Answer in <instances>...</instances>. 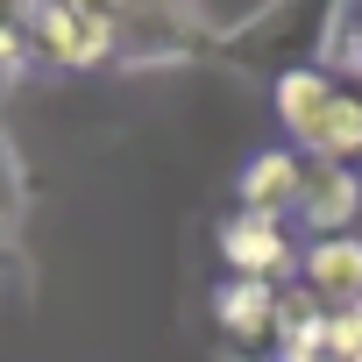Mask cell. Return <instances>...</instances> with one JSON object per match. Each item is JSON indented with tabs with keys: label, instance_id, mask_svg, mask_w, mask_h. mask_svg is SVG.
<instances>
[{
	"label": "cell",
	"instance_id": "9c48e42d",
	"mask_svg": "<svg viewBox=\"0 0 362 362\" xmlns=\"http://www.w3.org/2000/svg\"><path fill=\"white\" fill-rule=\"evenodd\" d=\"M327 362H362V298L327 305Z\"/></svg>",
	"mask_w": 362,
	"mask_h": 362
},
{
	"label": "cell",
	"instance_id": "4fadbf2b",
	"mask_svg": "<svg viewBox=\"0 0 362 362\" xmlns=\"http://www.w3.org/2000/svg\"><path fill=\"white\" fill-rule=\"evenodd\" d=\"M43 0H0V29H29Z\"/></svg>",
	"mask_w": 362,
	"mask_h": 362
},
{
	"label": "cell",
	"instance_id": "7c38bea8",
	"mask_svg": "<svg viewBox=\"0 0 362 362\" xmlns=\"http://www.w3.org/2000/svg\"><path fill=\"white\" fill-rule=\"evenodd\" d=\"M71 8H86V15H100V22H114V29H121V22L135 15V0H71Z\"/></svg>",
	"mask_w": 362,
	"mask_h": 362
},
{
	"label": "cell",
	"instance_id": "ba28073f",
	"mask_svg": "<svg viewBox=\"0 0 362 362\" xmlns=\"http://www.w3.org/2000/svg\"><path fill=\"white\" fill-rule=\"evenodd\" d=\"M327 163H348V156H362V100L355 93H334V107H327V121H320V142H313Z\"/></svg>",
	"mask_w": 362,
	"mask_h": 362
},
{
	"label": "cell",
	"instance_id": "52a82bcc",
	"mask_svg": "<svg viewBox=\"0 0 362 362\" xmlns=\"http://www.w3.org/2000/svg\"><path fill=\"white\" fill-rule=\"evenodd\" d=\"M221 327L235 341H277V291L263 277H242L221 291Z\"/></svg>",
	"mask_w": 362,
	"mask_h": 362
},
{
	"label": "cell",
	"instance_id": "3957f363",
	"mask_svg": "<svg viewBox=\"0 0 362 362\" xmlns=\"http://www.w3.org/2000/svg\"><path fill=\"white\" fill-rule=\"evenodd\" d=\"M221 256L242 270V277H277L284 263H291V242H284V221H270V214H242V221H228L221 228Z\"/></svg>",
	"mask_w": 362,
	"mask_h": 362
},
{
	"label": "cell",
	"instance_id": "5b68a950",
	"mask_svg": "<svg viewBox=\"0 0 362 362\" xmlns=\"http://www.w3.org/2000/svg\"><path fill=\"white\" fill-rule=\"evenodd\" d=\"M305 291L313 298H334V305H355L362 298V242L348 235H327L305 249Z\"/></svg>",
	"mask_w": 362,
	"mask_h": 362
},
{
	"label": "cell",
	"instance_id": "7a4b0ae2",
	"mask_svg": "<svg viewBox=\"0 0 362 362\" xmlns=\"http://www.w3.org/2000/svg\"><path fill=\"white\" fill-rule=\"evenodd\" d=\"M298 214H305V228H313L320 242H327V235H348V221L362 214V177H355L348 163H320V170H305Z\"/></svg>",
	"mask_w": 362,
	"mask_h": 362
},
{
	"label": "cell",
	"instance_id": "5bb4252c",
	"mask_svg": "<svg viewBox=\"0 0 362 362\" xmlns=\"http://www.w3.org/2000/svg\"><path fill=\"white\" fill-rule=\"evenodd\" d=\"M0 86H8V78H0Z\"/></svg>",
	"mask_w": 362,
	"mask_h": 362
},
{
	"label": "cell",
	"instance_id": "6da1fadb",
	"mask_svg": "<svg viewBox=\"0 0 362 362\" xmlns=\"http://www.w3.org/2000/svg\"><path fill=\"white\" fill-rule=\"evenodd\" d=\"M29 43H36L50 64L86 71V64H107V57L121 50V29L100 22V15H86V8H71V0H43L36 22H29Z\"/></svg>",
	"mask_w": 362,
	"mask_h": 362
},
{
	"label": "cell",
	"instance_id": "277c9868",
	"mask_svg": "<svg viewBox=\"0 0 362 362\" xmlns=\"http://www.w3.org/2000/svg\"><path fill=\"white\" fill-rule=\"evenodd\" d=\"M298 192H305V163H298L291 149H270V156H256V163L242 170V206H249V214L284 221V214H298Z\"/></svg>",
	"mask_w": 362,
	"mask_h": 362
},
{
	"label": "cell",
	"instance_id": "30bf717a",
	"mask_svg": "<svg viewBox=\"0 0 362 362\" xmlns=\"http://www.w3.org/2000/svg\"><path fill=\"white\" fill-rule=\"evenodd\" d=\"M199 8V29H214V36H228V29H242V22H256V15H270L277 0H192Z\"/></svg>",
	"mask_w": 362,
	"mask_h": 362
},
{
	"label": "cell",
	"instance_id": "8992f818",
	"mask_svg": "<svg viewBox=\"0 0 362 362\" xmlns=\"http://www.w3.org/2000/svg\"><path fill=\"white\" fill-rule=\"evenodd\" d=\"M327 107H334V78H327V71H284V78H277V121H284L298 142H320Z\"/></svg>",
	"mask_w": 362,
	"mask_h": 362
},
{
	"label": "cell",
	"instance_id": "8fae6325",
	"mask_svg": "<svg viewBox=\"0 0 362 362\" xmlns=\"http://www.w3.org/2000/svg\"><path fill=\"white\" fill-rule=\"evenodd\" d=\"M15 214H22V163H15L8 135H0V228H8Z\"/></svg>",
	"mask_w": 362,
	"mask_h": 362
}]
</instances>
